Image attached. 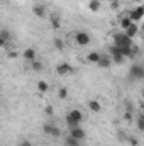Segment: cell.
I'll return each mask as SVG.
<instances>
[{
	"mask_svg": "<svg viewBox=\"0 0 144 146\" xmlns=\"http://www.w3.org/2000/svg\"><path fill=\"white\" fill-rule=\"evenodd\" d=\"M81 121H83V114H81V110L71 109L68 114H66V124H68V127H76V126H80Z\"/></svg>",
	"mask_w": 144,
	"mask_h": 146,
	"instance_id": "6da1fadb",
	"label": "cell"
},
{
	"mask_svg": "<svg viewBox=\"0 0 144 146\" xmlns=\"http://www.w3.org/2000/svg\"><path fill=\"white\" fill-rule=\"evenodd\" d=\"M114 44H117L120 48H132L134 41H132V37H129L126 34V31H122V33H115L114 34Z\"/></svg>",
	"mask_w": 144,
	"mask_h": 146,
	"instance_id": "7a4b0ae2",
	"label": "cell"
},
{
	"mask_svg": "<svg viewBox=\"0 0 144 146\" xmlns=\"http://www.w3.org/2000/svg\"><path fill=\"white\" fill-rule=\"evenodd\" d=\"M108 51H110V58H112V61H114L115 65H122V63L126 61V58H124V54H122V51H120V46L112 44V46L108 48Z\"/></svg>",
	"mask_w": 144,
	"mask_h": 146,
	"instance_id": "3957f363",
	"label": "cell"
},
{
	"mask_svg": "<svg viewBox=\"0 0 144 146\" xmlns=\"http://www.w3.org/2000/svg\"><path fill=\"white\" fill-rule=\"evenodd\" d=\"M129 78L131 80H144V66L139 63H134L129 68Z\"/></svg>",
	"mask_w": 144,
	"mask_h": 146,
	"instance_id": "277c9868",
	"label": "cell"
},
{
	"mask_svg": "<svg viewBox=\"0 0 144 146\" xmlns=\"http://www.w3.org/2000/svg\"><path fill=\"white\" fill-rule=\"evenodd\" d=\"M75 41L78 46H88L90 44V34L85 31H76L75 33Z\"/></svg>",
	"mask_w": 144,
	"mask_h": 146,
	"instance_id": "5b68a950",
	"label": "cell"
},
{
	"mask_svg": "<svg viewBox=\"0 0 144 146\" xmlns=\"http://www.w3.org/2000/svg\"><path fill=\"white\" fill-rule=\"evenodd\" d=\"M70 136L76 138L78 141H83V139H85V136H87V133H85V129H83V127L76 126V127H70Z\"/></svg>",
	"mask_w": 144,
	"mask_h": 146,
	"instance_id": "8992f818",
	"label": "cell"
},
{
	"mask_svg": "<svg viewBox=\"0 0 144 146\" xmlns=\"http://www.w3.org/2000/svg\"><path fill=\"white\" fill-rule=\"evenodd\" d=\"M44 133L46 134H49V136H53V138H59L61 136V131H59V127H56L54 124H44Z\"/></svg>",
	"mask_w": 144,
	"mask_h": 146,
	"instance_id": "52a82bcc",
	"label": "cell"
},
{
	"mask_svg": "<svg viewBox=\"0 0 144 146\" xmlns=\"http://www.w3.org/2000/svg\"><path fill=\"white\" fill-rule=\"evenodd\" d=\"M56 73L61 75V76H65V75H71L73 73V66L70 65V63H59V65L56 66Z\"/></svg>",
	"mask_w": 144,
	"mask_h": 146,
	"instance_id": "ba28073f",
	"label": "cell"
},
{
	"mask_svg": "<svg viewBox=\"0 0 144 146\" xmlns=\"http://www.w3.org/2000/svg\"><path fill=\"white\" fill-rule=\"evenodd\" d=\"M129 17L132 19V22H136V24H137V22L144 17V5H139L137 9H134V10L131 12V15H129Z\"/></svg>",
	"mask_w": 144,
	"mask_h": 146,
	"instance_id": "9c48e42d",
	"label": "cell"
},
{
	"mask_svg": "<svg viewBox=\"0 0 144 146\" xmlns=\"http://www.w3.org/2000/svg\"><path fill=\"white\" fill-rule=\"evenodd\" d=\"M32 14L39 17V19H42V17H46V7L44 5H41V3H36L34 7H32Z\"/></svg>",
	"mask_w": 144,
	"mask_h": 146,
	"instance_id": "30bf717a",
	"label": "cell"
},
{
	"mask_svg": "<svg viewBox=\"0 0 144 146\" xmlns=\"http://www.w3.org/2000/svg\"><path fill=\"white\" fill-rule=\"evenodd\" d=\"M24 60L26 61H29V63H32V61H36V51L32 49V48H27L26 51H24Z\"/></svg>",
	"mask_w": 144,
	"mask_h": 146,
	"instance_id": "8fae6325",
	"label": "cell"
},
{
	"mask_svg": "<svg viewBox=\"0 0 144 146\" xmlns=\"http://www.w3.org/2000/svg\"><path fill=\"white\" fill-rule=\"evenodd\" d=\"M112 63H114V61H112V58H110V56L102 54V58H100V61H98L97 65H98L100 68H110V66H112Z\"/></svg>",
	"mask_w": 144,
	"mask_h": 146,
	"instance_id": "7c38bea8",
	"label": "cell"
},
{
	"mask_svg": "<svg viewBox=\"0 0 144 146\" xmlns=\"http://www.w3.org/2000/svg\"><path fill=\"white\" fill-rule=\"evenodd\" d=\"M119 24H120V27H122V31H127L134 22H132V19L131 17H122L120 21H119Z\"/></svg>",
	"mask_w": 144,
	"mask_h": 146,
	"instance_id": "4fadbf2b",
	"label": "cell"
},
{
	"mask_svg": "<svg viewBox=\"0 0 144 146\" xmlns=\"http://www.w3.org/2000/svg\"><path fill=\"white\" fill-rule=\"evenodd\" d=\"M88 109L92 110V112H95V114H98L102 110V106H100L98 100H88Z\"/></svg>",
	"mask_w": 144,
	"mask_h": 146,
	"instance_id": "5bb4252c",
	"label": "cell"
},
{
	"mask_svg": "<svg viewBox=\"0 0 144 146\" xmlns=\"http://www.w3.org/2000/svg\"><path fill=\"white\" fill-rule=\"evenodd\" d=\"M100 58H102V54H100L98 51H92V53H88V56H87V60H88L90 63H98Z\"/></svg>",
	"mask_w": 144,
	"mask_h": 146,
	"instance_id": "9a60e30c",
	"label": "cell"
},
{
	"mask_svg": "<svg viewBox=\"0 0 144 146\" xmlns=\"http://www.w3.org/2000/svg\"><path fill=\"white\" fill-rule=\"evenodd\" d=\"M9 39H10V33L7 29H2V33H0V46H7Z\"/></svg>",
	"mask_w": 144,
	"mask_h": 146,
	"instance_id": "2e32d148",
	"label": "cell"
},
{
	"mask_svg": "<svg viewBox=\"0 0 144 146\" xmlns=\"http://www.w3.org/2000/svg\"><path fill=\"white\" fill-rule=\"evenodd\" d=\"M137 33H139V27H137V24H136V22H134V24H132L127 31H126V34H127L129 37H132V39L137 36Z\"/></svg>",
	"mask_w": 144,
	"mask_h": 146,
	"instance_id": "e0dca14e",
	"label": "cell"
},
{
	"mask_svg": "<svg viewBox=\"0 0 144 146\" xmlns=\"http://www.w3.org/2000/svg\"><path fill=\"white\" fill-rule=\"evenodd\" d=\"M100 5H102L100 0H90V2H88V9H90L92 12H98V10H100Z\"/></svg>",
	"mask_w": 144,
	"mask_h": 146,
	"instance_id": "ac0fdd59",
	"label": "cell"
},
{
	"mask_svg": "<svg viewBox=\"0 0 144 146\" xmlns=\"http://www.w3.org/2000/svg\"><path fill=\"white\" fill-rule=\"evenodd\" d=\"M65 146H80V141L76 138H73V136H68L65 139Z\"/></svg>",
	"mask_w": 144,
	"mask_h": 146,
	"instance_id": "d6986e66",
	"label": "cell"
},
{
	"mask_svg": "<svg viewBox=\"0 0 144 146\" xmlns=\"http://www.w3.org/2000/svg\"><path fill=\"white\" fill-rule=\"evenodd\" d=\"M49 88V85H48V82H44V80H41V82H37V90L39 92H46Z\"/></svg>",
	"mask_w": 144,
	"mask_h": 146,
	"instance_id": "ffe728a7",
	"label": "cell"
},
{
	"mask_svg": "<svg viewBox=\"0 0 144 146\" xmlns=\"http://www.w3.org/2000/svg\"><path fill=\"white\" fill-rule=\"evenodd\" d=\"M31 65H32V70H34V72H41V70L44 68V65H42V61H39V60H36V61H32Z\"/></svg>",
	"mask_w": 144,
	"mask_h": 146,
	"instance_id": "44dd1931",
	"label": "cell"
},
{
	"mask_svg": "<svg viewBox=\"0 0 144 146\" xmlns=\"http://www.w3.org/2000/svg\"><path fill=\"white\" fill-rule=\"evenodd\" d=\"M137 127H139V131L144 133V114H139L137 115Z\"/></svg>",
	"mask_w": 144,
	"mask_h": 146,
	"instance_id": "7402d4cb",
	"label": "cell"
},
{
	"mask_svg": "<svg viewBox=\"0 0 144 146\" xmlns=\"http://www.w3.org/2000/svg\"><path fill=\"white\" fill-rule=\"evenodd\" d=\"M53 44H54V48H56V49H59V51H61V49L65 48V42H63L61 39H58V37H56V39L53 41Z\"/></svg>",
	"mask_w": 144,
	"mask_h": 146,
	"instance_id": "603a6c76",
	"label": "cell"
},
{
	"mask_svg": "<svg viewBox=\"0 0 144 146\" xmlns=\"http://www.w3.org/2000/svg\"><path fill=\"white\" fill-rule=\"evenodd\" d=\"M58 97H59V99H66V97H68V90H66L65 87H61V88L58 90Z\"/></svg>",
	"mask_w": 144,
	"mask_h": 146,
	"instance_id": "cb8c5ba5",
	"label": "cell"
},
{
	"mask_svg": "<svg viewBox=\"0 0 144 146\" xmlns=\"http://www.w3.org/2000/svg\"><path fill=\"white\" fill-rule=\"evenodd\" d=\"M51 26H53L54 29H58V27H59V19H58L56 15H53V17H51Z\"/></svg>",
	"mask_w": 144,
	"mask_h": 146,
	"instance_id": "d4e9b609",
	"label": "cell"
},
{
	"mask_svg": "<svg viewBox=\"0 0 144 146\" xmlns=\"http://www.w3.org/2000/svg\"><path fill=\"white\" fill-rule=\"evenodd\" d=\"M19 146H32V143H31L29 139H22V141L19 143Z\"/></svg>",
	"mask_w": 144,
	"mask_h": 146,
	"instance_id": "484cf974",
	"label": "cell"
},
{
	"mask_svg": "<svg viewBox=\"0 0 144 146\" xmlns=\"http://www.w3.org/2000/svg\"><path fill=\"white\" fill-rule=\"evenodd\" d=\"M46 114H48V115H53V112H54V109H53V107H51V106H48V107H46Z\"/></svg>",
	"mask_w": 144,
	"mask_h": 146,
	"instance_id": "4316f807",
	"label": "cell"
},
{
	"mask_svg": "<svg viewBox=\"0 0 144 146\" xmlns=\"http://www.w3.org/2000/svg\"><path fill=\"white\" fill-rule=\"evenodd\" d=\"M129 143H131V146H137V139H134V138H129Z\"/></svg>",
	"mask_w": 144,
	"mask_h": 146,
	"instance_id": "83f0119b",
	"label": "cell"
},
{
	"mask_svg": "<svg viewBox=\"0 0 144 146\" xmlns=\"http://www.w3.org/2000/svg\"><path fill=\"white\" fill-rule=\"evenodd\" d=\"M143 114H144V100H143Z\"/></svg>",
	"mask_w": 144,
	"mask_h": 146,
	"instance_id": "f1b7e54d",
	"label": "cell"
},
{
	"mask_svg": "<svg viewBox=\"0 0 144 146\" xmlns=\"http://www.w3.org/2000/svg\"><path fill=\"white\" fill-rule=\"evenodd\" d=\"M143 99H144V90H143Z\"/></svg>",
	"mask_w": 144,
	"mask_h": 146,
	"instance_id": "f546056e",
	"label": "cell"
}]
</instances>
